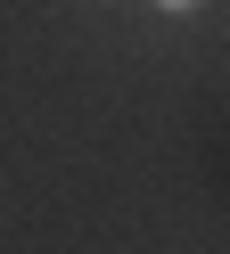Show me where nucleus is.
I'll use <instances>...</instances> for the list:
<instances>
[{
    "mask_svg": "<svg viewBox=\"0 0 230 254\" xmlns=\"http://www.w3.org/2000/svg\"><path fill=\"white\" fill-rule=\"evenodd\" d=\"M148 8H156V17H206L214 0H148Z\"/></svg>",
    "mask_w": 230,
    "mask_h": 254,
    "instance_id": "f257e3e1",
    "label": "nucleus"
}]
</instances>
